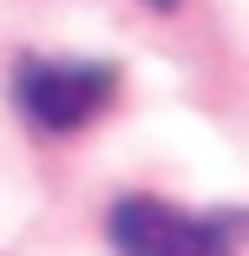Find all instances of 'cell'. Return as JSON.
I'll use <instances>...</instances> for the list:
<instances>
[{
	"instance_id": "1",
	"label": "cell",
	"mask_w": 249,
	"mask_h": 256,
	"mask_svg": "<svg viewBox=\"0 0 249 256\" xmlns=\"http://www.w3.org/2000/svg\"><path fill=\"white\" fill-rule=\"evenodd\" d=\"M112 250L118 256H236L243 250V210H210V217H184L164 197H118L112 204Z\"/></svg>"
},
{
	"instance_id": "2",
	"label": "cell",
	"mask_w": 249,
	"mask_h": 256,
	"mask_svg": "<svg viewBox=\"0 0 249 256\" xmlns=\"http://www.w3.org/2000/svg\"><path fill=\"white\" fill-rule=\"evenodd\" d=\"M118 66L112 60H20L13 98L39 132H79L112 106Z\"/></svg>"
},
{
	"instance_id": "3",
	"label": "cell",
	"mask_w": 249,
	"mask_h": 256,
	"mask_svg": "<svg viewBox=\"0 0 249 256\" xmlns=\"http://www.w3.org/2000/svg\"><path fill=\"white\" fill-rule=\"evenodd\" d=\"M144 7H151V14H177L184 0H144Z\"/></svg>"
}]
</instances>
